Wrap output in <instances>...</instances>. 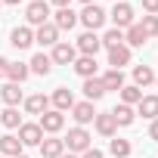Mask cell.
<instances>
[{
    "instance_id": "6da1fadb",
    "label": "cell",
    "mask_w": 158,
    "mask_h": 158,
    "mask_svg": "<svg viewBox=\"0 0 158 158\" xmlns=\"http://www.w3.org/2000/svg\"><path fill=\"white\" fill-rule=\"evenodd\" d=\"M106 19H109V13H106L102 6H96V3H87L81 13H77V22H84V25H87V31L102 28V25H106Z\"/></svg>"
},
{
    "instance_id": "7a4b0ae2",
    "label": "cell",
    "mask_w": 158,
    "mask_h": 158,
    "mask_svg": "<svg viewBox=\"0 0 158 158\" xmlns=\"http://www.w3.org/2000/svg\"><path fill=\"white\" fill-rule=\"evenodd\" d=\"M62 143H65V149H68V152L81 155V152H87V149H90L93 136H90V133H87L84 127H71V130H68V136H65Z\"/></svg>"
},
{
    "instance_id": "3957f363",
    "label": "cell",
    "mask_w": 158,
    "mask_h": 158,
    "mask_svg": "<svg viewBox=\"0 0 158 158\" xmlns=\"http://www.w3.org/2000/svg\"><path fill=\"white\" fill-rule=\"evenodd\" d=\"M25 19H28V25H34V28L47 25V22H50V3H47V0H31V3L25 6Z\"/></svg>"
},
{
    "instance_id": "277c9868",
    "label": "cell",
    "mask_w": 158,
    "mask_h": 158,
    "mask_svg": "<svg viewBox=\"0 0 158 158\" xmlns=\"http://www.w3.org/2000/svg\"><path fill=\"white\" fill-rule=\"evenodd\" d=\"M109 19L115 22V28H118V31H127V28L133 25V6H130V3H121V0H118V3L112 6V13H109Z\"/></svg>"
},
{
    "instance_id": "5b68a950",
    "label": "cell",
    "mask_w": 158,
    "mask_h": 158,
    "mask_svg": "<svg viewBox=\"0 0 158 158\" xmlns=\"http://www.w3.org/2000/svg\"><path fill=\"white\" fill-rule=\"evenodd\" d=\"M50 59H53V65H71V62L77 59V50H74V44H68V40H59V44L53 47Z\"/></svg>"
},
{
    "instance_id": "8992f818",
    "label": "cell",
    "mask_w": 158,
    "mask_h": 158,
    "mask_svg": "<svg viewBox=\"0 0 158 158\" xmlns=\"http://www.w3.org/2000/svg\"><path fill=\"white\" fill-rule=\"evenodd\" d=\"M74 50L81 53V56H96V53L102 50V40L96 37V31H84L81 37H77V44H74Z\"/></svg>"
},
{
    "instance_id": "52a82bcc",
    "label": "cell",
    "mask_w": 158,
    "mask_h": 158,
    "mask_svg": "<svg viewBox=\"0 0 158 158\" xmlns=\"http://www.w3.org/2000/svg\"><path fill=\"white\" fill-rule=\"evenodd\" d=\"M37 124H40V130H44V133H59V130L65 127V115H62V112H56V109H47V112L40 115V121H37Z\"/></svg>"
},
{
    "instance_id": "ba28073f",
    "label": "cell",
    "mask_w": 158,
    "mask_h": 158,
    "mask_svg": "<svg viewBox=\"0 0 158 158\" xmlns=\"http://www.w3.org/2000/svg\"><path fill=\"white\" fill-rule=\"evenodd\" d=\"M19 143H22V146H40V143H44L40 124H25V121H22V127H19Z\"/></svg>"
},
{
    "instance_id": "9c48e42d",
    "label": "cell",
    "mask_w": 158,
    "mask_h": 158,
    "mask_svg": "<svg viewBox=\"0 0 158 158\" xmlns=\"http://www.w3.org/2000/svg\"><path fill=\"white\" fill-rule=\"evenodd\" d=\"M53 25H56V31H71V28L77 25V13H74L71 6H62V10H56Z\"/></svg>"
},
{
    "instance_id": "30bf717a",
    "label": "cell",
    "mask_w": 158,
    "mask_h": 158,
    "mask_svg": "<svg viewBox=\"0 0 158 158\" xmlns=\"http://www.w3.org/2000/svg\"><path fill=\"white\" fill-rule=\"evenodd\" d=\"M34 44H40V47H56V44H59V31H56V25H53V22L40 25V28L34 31Z\"/></svg>"
},
{
    "instance_id": "8fae6325",
    "label": "cell",
    "mask_w": 158,
    "mask_h": 158,
    "mask_svg": "<svg viewBox=\"0 0 158 158\" xmlns=\"http://www.w3.org/2000/svg\"><path fill=\"white\" fill-rule=\"evenodd\" d=\"M71 118L77 121V127L90 124V121L96 118V109H93V102H74V106H71Z\"/></svg>"
},
{
    "instance_id": "7c38bea8",
    "label": "cell",
    "mask_w": 158,
    "mask_h": 158,
    "mask_svg": "<svg viewBox=\"0 0 158 158\" xmlns=\"http://www.w3.org/2000/svg\"><path fill=\"white\" fill-rule=\"evenodd\" d=\"M10 44H13L16 50H28V47L34 44V31H31L28 25H22V28H13V34H10Z\"/></svg>"
},
{
    "instance_id": "4fadbf2b",
    "label": "cell",
    "mask_w": 158,
    "mask_h": 158,
    "mask_svg": "<svg viewBox=\"0 0 158 158\" xmlns=\"http://www.w3.org/2000/svg\"><path fill=\"white\" fill-rule=\"evenodd\" d=\"M109 65H112V68H118V71H121L124 65H130V47H127V44L112 47V50H109Z\"/></svg>"
},
{
    "instance_id": "5bb4252c",
    "label": "cell",
    "mask_w": 158,
    "mask_h": 158,
    "mask_svg": "<svg viewBox=\"0 0 158 158\" xmlns=\"http://www.w3.org/2000/svg\"><path fill=\"white\" fill-rule=\"evenodd\" d=\"M50 102H53V109H56V112H71V106H74V96H71V90H68V87H56Z\"/></svg>"
},
{
    "instance_id": "9a60e30c",
    "label": "cell",
    "mask_w": 158,
    "mask_h": 158,
    "mask_svg": "<svg viewBox=\"0 0 158 158\" xmlns=\"http://www.w3.org/2000/svg\"><path fill=\"white\" fill-rule=\"evenodd\" d=\"M93 124H96V130L102 133V136H115L118 133V124H115V118H112V112H96V118H93Z\"/></svg>"
},
{
    "instance_id": "2e32d148",
    "label": "cell",
    "mask_w": 158,
    "mask_h": 158,
    "mask_svg": "<svg viewBox=\"0 0 158 158\" xmlns=\"http://www.w3.org/2000/svg\"><path fill=\"white\" fill-rule=\"evenodd\" d=\"M71 68L81 74V77H96V56H77L74 62H71Z\"/></svg>"
},
{
    "instance_id": "e0dca14e",
    "label": "cell",
    "mask_w": 158,
    "mask_h": 158,
    "mask_svg": "<svg viewBox=\"0 0 158 158\" xmlns=\"http://www.w3.org/2000/svg\"><path fill=\"white\" fill-rule=\"evenodd\" d=\"M22 143H19V136H13V133H3L0 136V155L3 158H16V155H22Z\"/></svg>"
},
{
    "instance_id": "ac0fdd59",
    "label": "cell",
    "mask_w": 158,
    "mask_h": 158,
    "mask_svg": "<svg viewBox=\"0 0 158 158\" xmlns=\"http://www.w3.org/2000/svg\"><path fill=\"white\" fill-rule=\"evenodd\" d=\"M0 99H3L10 109H16L19 102H22V84H3V87H0Z\"/></svg>"
},
{
    "instance_id": "d6986e66",
    "label": "cell",
    "mask_w": 158,
    "mask_h": 158,
    "mask_svg": "<svg viewBox=\"0 0 158 158\" xmlns=\"http://www.w3.org/2000/svg\"><path fill=\"white\" fill-rule=\"evenodd\" d=\"M28 68H31V74H40V77H47V74L53 71V59H50L47 53H37V56H31Z\"/></svg>"
},
{
    "instance_id": "ffe728a7",
    "label": "cell",
    "mask_w": 158,
    "mask_h": 158,
    "mask_svg": "<svg viewBox=\"0 0 158 158\" xmlns=\"http://www.w3.org/2000/svg\"><path fill=\"white\" fill-rule=\"evenodd\" d=\"M112 118H115V124H118V127H130V124H133V118H136V112H133V106H124V102H121V106H115V109H112Z\"/></svg>"
},
{
    "instance_id": "44dd1931",
    "label": "cell",
    "mask_w": 158,
    "mask_h": 158,
    "mask_svg": "<svg viewBox=\"0 0 158 158\" xmlns=\"http://www.w3.org/2000/svg\"><path fill=\"white\" fill-rule=\"evenodd\" d=\"M136 115L155 121V118H158V96H143V99L136 102Z\"/></svg>"
},
{
    "instance_id": "7402d4cb",
    "label": "cell",
    "mask_w": 158,
    "mask_h": 158,
    "mask_svg": "<svg viewBox=\"0 0 158 158\" xmlns=\"http://www.w3.org/2000/svg\"><path fill=\"white\" fill-rule=\"evenodd\" d=\"M28 74H31L28 62H10V65H6V77H10L13 84H22V81H28Z\"/></svg>"
},
{
    "instance_id": "603a6c76",
    "label": "cell",
    "mask_w": 158,
    "mask_h": 158,
    "mask_svg": "<svg viewBox=\"0 0 158 158\" xmlns=\"http://www.w3.org/2000/svg\"><path fill=\"white\" fill-rule=\"evenodd\" d=\"M84 96H87V102H93V99H102V96H106V87H102L99 77H84Z\"/></svg>"
},
{
    "instance_id": "cb8c5ba5",
    "label": "cell",
    "mask_w": 158,
    "mask_h": 158,
    "mask_svg": "<svg viewBox=\"0 0 158 158\" xmlns=\"http://www.w3.org/2000/svg\"><path fill=\"white\" fill-rule=\"evenodd\" d=\"M146 40H149V37H146V31L139 28V22H133V25L124 31V44H127V47H146Z\"/></svg>"
},
{
    "instance_id": "d4e9b609",
    "label": "cell",
    "mask_w": 158,
    "mask_h": 158,
    "mask_svg": "<svg viewBox=\"0 0 158 158\" xmlns=\"http://www.w3.org/2000/svg\"><path fill=\"white\" fill-rule=\"evenodd\" d=\"M47 109H50V99H47L44 93H34V96L25 99V112H28V115H44Z\"/></svg>"
},
{
    "instance_id": "484cf974",
    "label": "cell",
    "mask_w": 158,
    "mask_h": 158,
    "mask_svg": "<svg viewBox=\"0 0 158 158\" xmlns=\"http://www.w3.org/2000/svg\"><path fill=\"white\" fill-rule=\"evenodd\" d=\"M40 155L44 158H59V155H65V143L56 139V136H50V139L40 143Z\"/></svg>"
},
{
    "instance_id": "4316f807",
    "label": "cell",
    "mask_w": 158,
    "mask_h": 158,
    "mask_svg": "<svg viewBox=\"0 0 158 158\" xmlns=\"http://www.w3.org/2000/svg\"><path fill=\"white\" fill-rule=\"evenodd\" d=\"M133 84L143 90V87H149V84H155V71L149 68V65H133Z\"/></svg>"
},
{
    "instance_id": "83f0119b",
    "label": "cell",
    "mask_w": 158,
    "mask_h": 158,
    "mask_svg": "<svg viewBox=\"0 0 158 158\" xmlns=\"http://www.w3.org/2000/svg\"><path fill=\"white\" fill-rule=\"evenodd\" d=\"M99 81H102L106 93H109V90H121V87H124V74H121L118 68H109V71H106V74L99 77Z\"/></svg>"
},
{
    "instance_id": "f1b7e54d",
    "label": "cell",
    "mask_w": 158,
    "mask_h": 158,
    "mask_svg": "<svg viewBox=\"0 0 158 158\" xmlns=\"http://www.w3.org/2000/svg\"><path fill=\"white\" fill-rule=\"evenodd\" d=\"M0 124H3L6 130H19L22 127V115H19V109H3V112H0Z\"/></svg>"
},
{
    "instance_id": "f546056e",
    "label": "cell",
    "mask_w": 158,
    "mask_h": 158,
    "mask_svg": "<svg viewBox=\"0 0 158 158\" xmlns=\"http://www.w3.org/2000/svg\"><path fill=\"white\" fill-rule=\"evenodd\" d=\"M118 93H121V102H124V106H136V102L143 99V90H139L136 84H124Z\"/></svg>"
},
{
    "instance_id": "4dcf8cb0",
    "label": "cell",
    "mask_w": 158,
    "mask_h": 158,
    "mask_svg": "<svg viewBox=\"0 0 158 158\" xmlns=\"http://www.w3.org/2000/svg\"><path fill=\"white\" fill-rule=\"evenodd\" d=\"M109 152H112L115 158H127V155H130V143H127V139H121V136H112Z\"/></svg>"
},
{
    "instance_id": "1f68e13d",
    "label": "cell",
    "mask_w": 158,
    "mask_h": 158,
    "mask_svg": "<svg viewBox=\"0 0 158 158\" xmlns=\"http://www.w3.org/2000/svg\"><path fill=\"white\" fill-rule=\"evenodd\" d=\"M99 40H102V47H106V50H112V47L124 44V31H118V28H109V31H106Z\"/></svg>"
},
{
    "instance_id": "d6a6232c",
    "label": "cell",
    "mask_w": 158,
    "mask_h": 158,
    "mask_svg": "<svg viewBox=\"0 0 158 158\" xmlns=\"http://www.w3.org/2000/svg\"><path fill=\"white\" fill-rule=\"evenodd\" d=\"M139 28L146 31V37H158V16H143Z\"/></svg>"
},
{
    "instance_id": "836d02e7",
    "label": "cell",
    "mask_w": 158,
    "mask_h": 158,
    "mask_svg": "<svg viewBox=\"0 0 158 158\" xmlns=\"http://www.w3.org/2000/svg\"><path fill=\"white\" fill-rule=\"evenodd\" d=\"M143 10L149 16H158V0H143Z\"/></svg>"
},
{
    "instance_id": "e575fe53",
    "label": "cell",
    "mask_w": 158,
    "mask_h": 158,
    "mask_svg": "<svg viewBox=\"0 0 158 158\" xmlns=\"http://www.w3.org/2000/svg\"><path fill=\"white\" fill-rule=\"evenodd\" d=\"M81 158H102V152H99V149H93V146H90V149H87V152H81Z\"/></svg>"
},
{
    "instance_id": "d590c367",
    "label": "cell",
    "mask_w": 158,
    "mask_h": 158,
    "mask_svg": "<svg viewBox=\"0 0 158 158\" xmlns=\"http://www.w3.org/2000/svg\"><path fill=\"white\" fill-rule=\"evenodd\" d=\"M149 136H152V139H155V143H158V118H155V121H152V127H149Z\"/></svg>"
},
{
    "instance_id": "8d00e7d4",
    "label": "cell",
    "mask_w": 158,
    "mask_h": 158,
    "mask_svg": "<svg viewBox=\"0 0 158 158\" xmlns=\"http://www.w3.org/2000/svg\"><path fill=\"white\" fill-rule=\"evenodd\" d=\"M6 65H10V59H6V56H0V77H6Z\"/></svg>"
},
{
    "instance_id": "74e56055",
    "label": "cell",
    "mask_w": 158,
    "mask_h": 158,
    "mask_svg": "<svg viewBox=\"0 0 158 158\" xmlns=\"http://www.w3.org/2000/svg\"><path fill=\"white\" fill-rule=\"evenodd\" d=\"M53 3H56V6L62 10V6H68V3H71V0H53Z\"/></svg>"
},
{
    "instance_id": "f35d334b",
    "label": "cell",
    "mask_w": 158,
    "mask_h": 158,
    "mask_svg": "<svg viewBox=\"0 0 158 158\" xmlns=\"http://www.w3.org/2000/svg\"><path fill=\"white\" fill-rule=\"evenodd\" d=\"M3 3H6V6H19V3H22V0H3Z\"/></svg>"
},
{
    "instance_id": "ab89813d",
    "label": "cell",
    "mask_w": 158,
    "mask_h": 158,
    "mask_svg": "<svg viewBox=\"0 0 158 158\" xmlns=\"http://www.w3.org/2000/svg\"><path fill=\"white\" fill-rule=\"evenodd\" d=\"M59 158H81V155H74V152H68V155H59Z\"/></svg>"
},
{
    "instance_id": "60d3db41",
    "label": "cell",
    "mask_w": 158,
    "mask_h": 158,
    "mask_svg": "<svg viewBox=\"0 0 158 158\" xmlns=\"http://www.w3.org/2000/svg\"><path fill=\"white\" fill-rule=\"evenodd\" d=\"M81 3H84V6H87V3H96V0H81Z\"/></svg>"
},
{
    "instance_id": "b9f144b4",
    "label": "cell",
    "mask_w": 158,
    "mask_h": 158,
    "mask_svg": "<svg viewBox=\"0 0 158 158\" xmlns=\"http://www.w3.org/2000/svg\"><path fill=\"white\" fill-rule=\"evenodd\" d=\"M16 158H28V155H16Z\"/></svg>"
},
{
    "instance_id": "7bdbcfd3",
    "label": "cell",
    "mask_w": 158,
    "mask_h": 158,
    "mask_svg": "<svg viewBox=\"0 0 158 158\" xmlns=\"http://www.w3.org/2000/svg\"><path fill=\"white\" fill-rule=\"evenodd\" d=\"M0 6H3V0H0Z\"/></svg>"
},
{
    "instance_id": "ee69618b",
    "label": "cell",
    "mask_w": 158,
    "mask_h": 158,
    "mask_svg": "<svg viewBox=\"0 0 158 158\" xmlns=\"http://www.w3.org/2000/svg\"><path fill=\"white\" fill-rule=\"evenodd\" d=\"M155 84H158V77H155Z\"/></svg>"
},
{
    "instance_id": "f6af8a7d",
    "label": "cell",
    "mask_w": 158,
    "mask_h": 158,
    "mask_svg": "<svg viewBox=\"0 0 158 158\" xmlns=\"http://www.w3.org/2000/svg\"><path fill=\"white\" fill-rule=\"evenodd\" d=\"M28 3H31V0H28Z\"/></svg>"
},
{
    "instance_id": "bcb514c9",
    "label": "cell",
    "mask_w": 158,
    "mask_h": 158,
    "mask_svg": "<svg viewBox=\"0 0 158 158\" xmlns=\"http://www.w3.org/2000/svg\"><path fill=\"white\" fill-rule=\"evenodd\" d=\"M115 3H118V0H115Z\"/></svg>"
},
{
    "instance_id": "7dc6e473",
    "label": "cell",
    "mask_w": 158,
    "mask_h": 158,
    "mask_svg": "<svg viewBox=\"0 0 158 158\" xmlns=\"http://www.w3.org/2000/svg\"><path fill=\"white\" fill-rule=\"evenodd\" d=\"M0 158H3V155H0Z\"/></svg>"
}]
</instances>
